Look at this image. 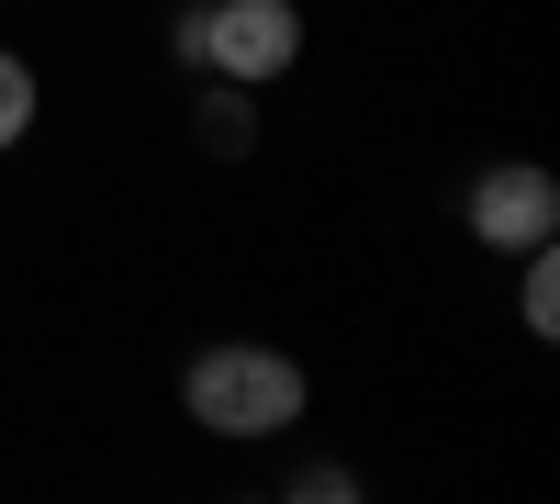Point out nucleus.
Segmentation results:
<instances>
[{
  "label": "nucleus",
  "instance_id": "obj_1",
  "mask_svg": "<svg viewBox=\"0 0 560 504\" xmlns=\"http://www.w3.org/2000/svg\"><path fill=\"white\" fill-rule=\"evenodd\" d=\"M179 403H191V426H202V437L258 448V437H292V426H303L314 382H303V359H292V348H269V337H213L191 371H179Z\"/></svg>",
  "mask_w": 560,
  "mask_h": 504
},
{
  "label": "nucleus",
  "instance_id": "obj_2",
  "mask_svg": "<svg viewBox=\"0 0 560 504\" xmlns=\"http://www.w3.org/2000/svg\"><path fill=\"white\" fill-rule=\"evenodd\" d=\"M168 45H179V68H202V79L269 90L280 68H303V0H202V12L168 23Z\"/></svg>",
  "mask_w": 560,
  "mask_h": 504
},
{
  "label": "nucleus",
  "instance_id": "obj_3",
  "mask_svg": "<svg viewBox=\"0 0 560 504\" xmlns=\"http://www.w3.org/2000/svg\"><path fill=\"white\" fill-rule=\"evenodd\" d=\"M459 224H471V247L527 258V247L560 236V179H549L538 157H493V168L471 179V202H459Z\"/></svg>",
  "mask_w": 560,
  "mask_h": 504
},
{
  "label": "nucleus",
  "instance_id": "obj_4",
  "mask_svg": "<svg viewBox=\"0 0 560 504\" xmlns=\"http://www.w3.org/2000/svg\"><path fill=\"white\" fill-rule=\"evenodd\" d=\"M191 134H202V157H247V146H258V102H247V79H202Z\"/></svg>",
  "mask_w": 560,
  "mask_h": 504
},
{
  "label": "nucleus",
  "instance_id": "obj_5",
  "mask_svg": "<svg viewBox=\"0 0 560 504\" xmlns=\"http://www.w3.org/2000/svg\"><path fill=\"white\" fill-rule=\"evenodd\" d=\"M34 113H45V79L12 57V45H0V157H12L23 134H34Z\"/></svg>",
  "mask_w": 560,
  "mask_h": 504
},
{
  "label": "nucleus",
  "instance_id": "obj_6",
  "mask_svg": "<svg viewBox=\"0 0 560 504\" xmlns=\"http://www.w3.org/2000/svg\"><path fill=\"white\" fill-rule=\"evenodd\" d=\"M516 269H527V281H516V326L527 337H560V269H549V247H527Z\"/></svg>",
  "mask_w": 560,
  "mask_h": 504
},
{
  "label": "nucleus",
  "instance_id": "obj_7",
  "mask_svg": "<svg viewBox=\"0 0 560 504\" xmlns=\"http://www.w3.org/2000/svg\"><path fill=\"white\" fill-rule=\"evenodd\" d=\"M292 493H303V504H348V493H359V482H348V471H337V460H303V471H292Z\"/></svg>",
  "mask_w": 560,
  "mask_h": 504
}]
</instances>
